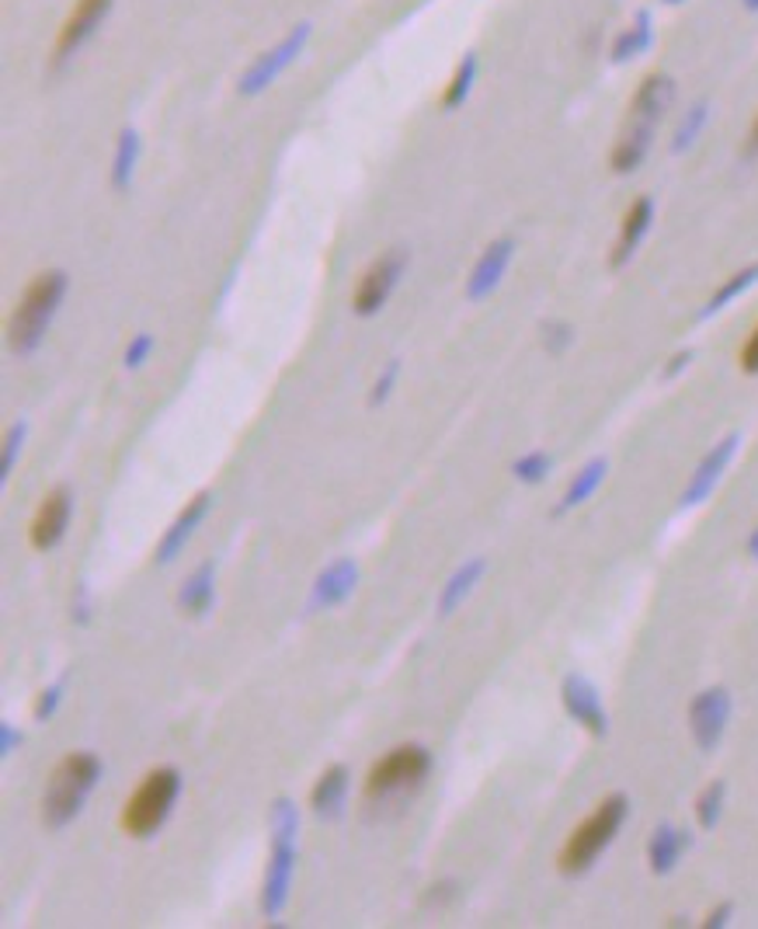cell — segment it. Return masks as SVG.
Masks as SVG:
<instances>
[{
	"label": "cell",
	"instance_id": "21",
	"mask_svg": "<svg viewBox=\"0 0 758 929\" xmlns=\"http://www.w3.org/2000/svg\"><path fill=\"white\" fill-rule=\"evenodd\" d=\"M216 603V561H202L178 588V609L199 619Z\"/></svg>",
	"mask_w": 758,
	"mask_h": 929
},
{
	"label": "cell",
	"instance_id": "17",
	"mask_svg": "<svg viewBox=\"0 0 758 929\" xmlns=\"http://www.w3.org/2000/svg\"><path fill=\"white\" fill-rule=\"evenodd\" d=\"M671 101H675L671 77L668 73H647L644 81L637 84L634 98H630V109H626L623 125H637V129H650V133H655Z\"/></svg>",
	"mask_w": 758,
	"mask_h": 929
},
{
	"label": "cell",
	"instance_id": "6",
	"mask_svg": "<svg viewBox=\"0 0 758 929\" xmlns=\"http://www.w3.org/2000/svg\"><path fill=\"white\" fill-rule=\"evenodd\" d=\"M428 777H432V753L425 745L407 741V745L390 748L386 756H380L370 766L365 784H362V797L370 805L404 801V797L422 790Z\"/></svg>",
	"mask_w": 758,
	"mask_h": 929
},
{
	"label": "cell",
	"instance_id": "41",
	"mask_svg": "<svg viewBox=\"0 0 758 929\" xmlns=\"http://www.w3.org/2000/svg\"><path fill=\"white\" fill-rule=\"evenodd\" d=\"M693 355H696L693 349H683V352H678V355H671V359H668V366L661 370V380H671V376H678V373H683V370H686V366L693 363Z\"/></svg>",
	"mask_w": 758,
	"mask_h": 929
},
{
	"label": "cell",
	"instance_id": "2",
	"mask_svg": "<svg viewBox=\"0 0 758 929\" xmlns=\"http://www.w3.org/2000/svg\"><path fill=\"white\" fill-rule=\"evenodd\" d=\"M104 763L94 753H67L52 766L42 790V825L49 832H60L81 818L91 794L101 784Z\"/></svg>",
	"mask_w": 758,
	"mask_h": 929
},
{
	"label": "cell",
	"instance_id": "4",
	"mask_svg": "<svg viewBox=\"0 0 758 929\" xmlns=\"http://www.w3.org/2000/svg\"><path fill=\"white\" fill-rule=\"evenodd\" d=\"M626 818H630V797L626 794H609L606 801H598V808L567 836L560 857H557V870L564 877L588 874L598 864V857L616 842Z\"/></svg>",
	"mask_w": 758,
	"mask_h": 929
},
{
	"label": "cell",
	"instance_id": "12",
	"mask_svg": "<svg viewBox=\"0 0 758 929\" xmlns=\"http://www.w3.org/2000/svg\"><path fill=\"white\" fill-rule=\"evenodd\" d=\"M73 519V492L67 484H57L52 492H46V498L39 502L32 523H29V539L36 551H52L63 544L67 526Z\"/></svg>",
	"mask_w": 758,
	"mask_h": 929
},
{
	"label": "cell",
	"instance_id": "8",
	"mask_svg": "<svg viewBox=\"0 0 758 929\" xmlns=\"http://www.w3.org/2000/svg\"><path fill=\"white\" fill-rule=\"evenodd\" d=\"M310 36H313V24H310V21L293 24V29L285 32L275 46H269L265 53H257V57H254V63L241 73L237 91H241L244 98L261 94V91H269V88L279 81V77H282L285 70H290V67L300 60V53L306 49Z\"/></svg>",
	"mask_w": 758,
	"mask_h": 929
},
{
	"label": "cell",
	"instance_id": "36",
	"mask_svg": "<svg viewBox=\"0 0 758 929\" xmlns=\"http://www.w3.org/2000/svg\"><path fill=\"white\" fill-rule=\"evenodd\" d=\"M63 704V683H52L36 696V720H49Z\"/></svg>",
	"mask_w": 758,
	"mask_h": 929
},
{
	"label": "cell",
	"instance_id": "34",
	"mask_svg": "<svg viewBox=\"0 0 758 929\" xmlns=\"http://www.w3.org/2000/svg\"><path fill=\"white\" fill-rule=\"evenodd\" d=\"M570 342H574L570 324H564V321H546V324H543V345H546V352L560 355Z\"/></svg>",
	"mask_w": 758,
	"mask_h": 929
},
{
	"label": "cell",
	"instance_id": "9",
	"mask_svg": "<svg viewBox=\"0 0 758 929\" xmlns=\"http://www.w3.org/2000/svg\"><path fill=\"white\" fill-rule=\"evenodd\" d=\"M730 693L724 686H707L693 696L689 704V735L696 741L699 753H714L724 741L727 725H730Z\"/></svg>",
	"mask_w": 758,
	"mask_h": 929
},
{
	"label": "cell",
	"instance_id": "28",
	"mask_svg": "<svg viewBox=\"0 0 758 929\" xmlns=\"http://www.w3.org/2000/svg\"><path fill=\"white\" fill-rule=\"evenodd\" d=\"M755 282H758V262H755V265H748V269H741V272H735V275H730L727 282H720L717 293H714V296H710V303H707V310H703V317H714L717 310H724L730 300H738L745 290H751V286H755Z\"/></svg>",
	"mask_w": 758,
	"mask_h": 929
},
{
	"label": "cell",
	"instance_id": "38",
	"mask_svg": "<svg viewBox=\"0 0 758 929\" xmlns=\"http://www.w3.org/2000/svg\"><path fill=\"white\" fill-rule=\"evenodd\" d=\"M18 745H24V731H18L11 720H4V725H0V756L11 759L18 753Z\"/></svg>",
	"mask_w": 758,
	"mask_h": 929
},
{
	"label": "cell",
	"instance_id": "43",
	"mask_svg": "<svg viewBox=\"0 0 758 929\" xmlns=\"http://www.w3.org/2000/svg\"><path fill=\"white\" fill-rule=\"evenodd\" d=\"M748 557L751 561H758V526L751 529V536H748Z\"/></svg>",
	"mask_w": 758,
	"mask_h": 929
},
{
	"label": "cell",
	"instance_id": "5",
	"mask_svg": "<svg viewBox=\"0 0 758 929\" xmlns=\"http://www.w3.org/2000/svg\"><path fill=\"white\" fill-rule=\"evenodd\" d=\"M181 797V773L174 766H153L125 797L119 825L129 839H150L168 825L174 805Z\"/></svg>",
	"mask_w": 758,
	"mask_h": 929
},
{
	"label": "cell",
	"instance_id": "30",
	"mask_svg": "<svg viewBox=\"0 0 758 929\" xmlns=\"http://www.w3.org/2000/svg\"><path fill=\"white\" fill-rule=\"evenodd\" d=\"M550 471H554V456L546 450H529L512 463V474L522 484H543L546 477H550Z\"/></svg>",
	"mask_w": 758,
	"mask_h": 929
},
{
	"label": "cell",
	"instance_id": "14",
	"mask_svg": "<svg viewBox=\"0 0 758 929\" xmlns=\"http://www.w3.org/2000/svg\"><path fill=\"white\" fill-rule=\"evenodd\" d=\"M362 578V567L355 557H337L331 561L324 572L313 578V588H310V613H324V609H337V606H345L352 599V592Z\"/></svg>",
	"mask_w": 758,
	"mask_h": 929
},
{
	"label": "cell",
	"instance_id": "18",
	"mask_svg": "<svg viewBox=\"0 0 758 929\" xmlns=\"http://www.w3.org/2000/svg\"><path fill=\"white\" fill-rule=\"evenodd\" d=\"M650 223H655V199L637 195L630 205H626L623 223H619V234H616V241L609 248V269H626V265H630V258L644 244Z\"/></svg>",
	"mask_w": 758,
	"mask_h": 929
},
{
	"label": "cell",
	"instance_id": "35",
	"mask_svg": "<svg viewBox=\"0 0 758 929\" xmlns=\"http://www.w3.org/2000/svg\"><path fill=\"white\" fill-rule=\"evenodd\" d=\"M153 355V334H146V331H140L133 342L125 345V355H122V363H125V370H140L146 359Z\"/></svg>",
	"mask_w": 758,
	"mask_h": 929
},
{
	"label": "cell",
	"instance_id": "40",
	"mask_svg": "<svg viewBox=\"0 0 758 929\" xmlns=\"http://www.w3.org/2000/svg\"><path fill=\"white\" fill-rule=\"evenodd\" d=\"M730 916H735V906H730V901H720L717 909H710V912H707V919H703V926H707V929H720V926H727V922H730Z\"/></svg>",
	"mask_w": 758,
	"mask_h": 929
},
{
	"label": "cell",
	"instance_id": "25",
	"mask_svg": "<svg viewBox=\"0 0 758 929\" xmlns=\"http://www.w3.org/2000/svg\"><path fill=\"white\" fill-rule=\"evenodd\" d=\"M140 133L133 125H125L119 140H115V153H112V168H109V182L115 192H129V185H133V178H137V164H140Z\"/></svg>",
	"mask_w": 758,
	"mask_h": 929
},
{
	"label": "cell",
	"instance_id": "15",
	"mask_svg": "<svg viewBox=\"0 0 758 929\" xmlns=\"http://www.w3.org/2000/svg\"><path fill=\"white\" fill-rule=\"evenodd\" d=\"M209 508H213V495H209V492L192 495V498L185 502V508H181V512L174 515V523L161 533V539H156V547H153V561H156V564H171V561H178V554L192 544L195 529L205 523Z\"/></svg>",
	"mask_w": 758,
	"mask_h": 929
},
{
	"label": "cell",
	"instance_id": "13",
	"mask_svg": "<svg viewBox=\"0 0 758 929\" xmlns=\"http://www.w3.org/2000/svg\"><path fill=\"white\" fill-rule=\"evenodd\" d=\"M738 446H741V435L730 432V435L720 438V443H717L707 456H703V460L696 463V471H693V477H689V484H686V492H683V508H696V505H703V502H707V498L717 492V484H720V477L727 474V467H730V460H735Z\"/></svg>",
	"mask_w": 758,
	"mask_h": 929
},
{
	"label": "cell",
	"instance_id": "37",
	"mask_svg": "<svg viewBox=\"0 0 758 929\" xmlns=\"http://www.w3.org/2000/svg\"><path fill=\"white\" fill-rule=\"evenodd\" d=\"M738 363H741V370H745L748 376H755V373H758V324L751 327V334L745 339L741 355H738Z\"/></svg>",
	"mask_w": 758,
	"mask_h": 929
},
{
	"label": "cell",
	"instance_id": "22",
	"mask_svg": "<svg viewBox=\"0 0 758 929\" xmlns=\"http://www.w3.org/2000/svg\"><path fill=\"white\" fill-rule=\"evenodd\" d=\"M484 572H487V561L484 557H474V561H463L456 572L446 578V585H442V592H438V603H435V609H438V616H453L469 596H474V588L481 585V578H484Z\"/></svg>",
	"mask_w": 758,
	"mask_h": 929
},
{
	"label": "cell",
	"instance_id": "11",
	"mask_svg": "<svg viewBox=\"0 0 758 929\" xmlns=\"http://www.w3.org/2000/svg\"><path fill=\"white\" fill-rule=\"evenodd\" d=\"M109 11H112V0H73L70 14L63 18L60 32H57V42H52V53H49L52 67L67 63L77 49L98 32V24L109 18Z\"/></svg>",
	"mask_w": 758,
	"mask_h": 929
},
{
	"label": "cell",
	"instance_id": "1",
	"mask_svg": "<svg viewBox=\"0 0 758 929\" xmlns=\"http://www.w3.org/2000/svg\"><path fill=\"white\" fill-rule=\"evenodd\" d=\"M300 805L293 797H275L272 801V846H269V867L261 881V916L279 922L285 906H290L296 864H300Z\"/></svg>",
	"mask_w": 758,
	"mask_h": 929
},
{
	"label": "cell",
	"instance_id": "42",
	"mask_svg": "<svg viewBox=\"0 0 758 929\" xmlns=\"http://www.w3.org/2000/svg\"><path fill=\"white\" fill-rule=\"evenodd\" d=\"M745 158H758V112H755L748 133H745Z\"/></svg>",
	"mask_w": 758,
	"mask_h": 929
},
{
	"label": "cell",
	"instance_id": "24",
	"mask_svg": "<svg viewBox=\"0 0 758 929\" xmlns=\"http://www.w3.org/2000/svg\"><path fill=\"white\" fill-rule=\"evenodd\" d=\"M606 474H609V460H606V456H595V460H588L585 467L570 477L567 492H564V502L554 508V515H567L570 508H578V505L592 502L598 487H603Z\"/></svg>",
	"mask_w": 758,
	"mask_h": 929
},
{
	"label": "cell",
	"instance_id": "44",
	"mask_svg": "<svg viewBox=\"0 0 758 929\" xmlns=\"http://www.w3.org/2000/svg\"><path fill=\"white\" fill-rule=\"evenodd\" d=\"M745 8H748V11H758V0H745Z\"/></svg>",
	"mask_w": 758,
	"mask_h": 929
},
{
	"label": "cell",
	"instance_id": "26",
	"mask_svg": "<svg viewBox=\"0 0 758 929\" xmlns=\"http://www.w3.org/2000/svg\"><path fill=\"white\" fill-rule=\"evenodd\" d=\"M477 70H481V63H477V53H466V57H463V60L456 63V70H453V77H449V84L442 88V94H438V105L446 109V112L459 109L463 101L469 98V91H474Z\"/></svg>",
	"mask_w": 758,
	"mask_h": 929
},
{
	"label": "cell",
	"instance_id": "31",
	"mask_svg": "<svg viewBox=\"0 0 758 929\" xmlns=\"http://www.w3.org/2000/svg\"><path fill=\"white\" fill-rule=\"evenodd\" d=\"M707 105H693L689 112H686V119L678 122V129H675V143H671V150L675 153H686L696 140H699V133H703V125H707Z\"/></svg>",
	"mask_w": 758,
	"mask_h": 929
},
{
	"label": "cell",
	"instance_id": "19",
	"mask_svg": "<svg viewBox=\"0 0 758 929\" xmlns=\"http://www.w3.org/2000/svg\"><path fill=\"white\" fill-rule=\"evenodd\" d=\"M689 846H693L689 829H678V825H671V821L658 825V829L650 832V839H647V864H650V874H655V877H668L678 864H683V857L689 854Z\"/></svg>",
	"mask_w": 758,
	"mask_h": 929
},
{
	"label": "cell",
	"instance_id": "10",
	"mask_svg": "<svg viewBox=\"0 0 758 929\" xmlns=\"http://www.w3.org/2000/svg\"><path fill=\"white\" fill-rule=\"evenodd\" d=\"M560 704L567 710V717L574 725H582L592 738H606L609 735V714L603 696H598L595 683L582 673H567L560 683Z\"/></svg>",
	"mask_w": 758,
	"mask_h": 929
},
{
	"label": "cell",
	"instance_id": "23",
	"mask_svg": "<svg viewBox=\"0 0 758 929\" xmlns=\"http://www.w3.org/2000/svg\"><path fill=\"white\" fill-rule=\"evenodd\" d=\"M650 143H655V133H647V129H634V125H623V133L616 137V143L609 150V168L616 174H634L647 161Z\"/></svg>",
	"mask_w": 758,
	"mask_h": 929
},
{
	"label": "cell",
	"instance_id": "39",
	"mask_svg": "<svg viewBox=\"0 0 758 929\" xmlns=\"http://www.w3.org/2000/svg\"><path fill=\"white\" fill-rule=\"evenodd\" d=\"M91 619V588L84 582H77L73 592V624H88Z\"/></svg>",
	"mask_w": 758,
	"mask_h": 929
},
{
	"label": "cell",
	"instance_id": "7",
	"mask_svg": "<svg viewBox=\"0 0 758 929\" xmlns=\"http://www.w3.org/2000/svg\"><path fill=\"white\" fill-rule=\"evenodd\" d=\"M411 254L407 248H390L383 254H376L370 269H365L352 290V310L358 317H373L386 306V300L394 296V290L401 286V279L407 272Z\"/></svg>",
	"mask_w": 758,
	"mask_h": 929
},
{
	"label": "cell",
	"instance_id": "33",
	"mask_svg": "<svg viewBox=\"0 0 758 929\" xmlns=\"http://www.w3.org/2000/svg\"><path fill=\"white\" fill-rule=\"evenodd\" d=\"M401 380V359H390V363L380 370L376 383H373V391H370V407H380L390 401V394H394V386Z\"/></svg>",
	"mask_w": 758,
	"mask_h": 929
},
{
	"label": "cell",
	"instance_id": "20",
	"mask_svg": "<svg viewBox=\"0 0 758 929\" xmlns=\"http://www.w3.org/2000/svg\"><path fill=\"white\" fill-rule=\"evenodd\" d=\"M348 790H352V769L342 766V763H334L327 766L317 784H313L310 790V808L317 818H337L345 811L348 805Z\"/></svg>",
	"mask_w": 758,
	"mask_h": 929
},
{
	"label": "cell",
	"instance_id": "27",
	"mask_svg": "<svg viewBox=\"0 0 758 929\" xmlns=\"http://www.w3.org/2000/svg\"><path fill=\"white\" fill-rule=\"evenodd\" d=\"M647 46H650V18H647V14H637V21L630 24V29H623V32L613 39L609 53H613L616 63H626V60L640 57Z\"/></svg>",
	"mask_w": 758,
	"mask_h": 929
},
{
	"label": "cell",
	"instance_id": "16",
	"mask_svg": "<svg viewBox=\"0 0 758 929\" xmlns=\"http://www.w3.org/2000/svg\"><path fill=\"white\" fill-rule=\"evenodd\" d=\"M512 258H515V241H512V238L491 241V244L481 251V258L474 262V269H469V275H466V300H469V303H484L494 290H498L502 279L508 275Z\"/></svg>",
	"mask_w": 758,
	"mask_h": 929
},
{
	"label": "cell",
	"instance_id": "45",
	"mask_svg": "<svg viewBox=\"0 0 758 929\" xmlns=\"http://www.w3.org/2000/svg\"><path fill=\"white\" fill-rule=\"evenodd\" d=\"M668 4H683V0H668Z\"/></svg>",
	"mask_w": 758,
	"mask_h": 929
},
{
	"label": "cell",
	"instance_id": "32",
	"mask_svg": "<svg viewBox=\"0 0 758 929\" xmlns=\"http://www.w3.org/2000/svg\"><path fill=\"white\" fill-rule=\"evenodd\" d=\"M24 438H29V425L24 422H14L8 432H4V456H0V481H11L14 467H18V456L24 450Z\"/></svg>",
	"mask_w": 758,
	"mask_h": 929
},
{
	"label": "cell",
	"instance_id": "3",
	"mask_svg": "<svg viewBox=\"0 0 758 929\" xmlns=\"http://www.w3.org/2000/svg\"><path fill=\"white\" fill-rule=\"evenodd\" d=\"M67 290H70V275L63 269H46L24 286L21 300L14 303L8 317V349L18 359L42 349L46 331L67 300Z\"/></svg>",
	"mask_w": 758,
	"mask_h": 929
},
{
	"label": "cell",
	"instance_id": "29",
	"mask_svg": "<svg viewBox=\"0 0 758 929\" xmlns=\"http://www.w3.org/2000/svg\"><path fill=\"white\" fill-rule=\"evenodd\" d=\"M724 805H727V784L724 780H714L699 790L696 797V821H699V829H717V821L724 815Z\"/></svg>",
	"mask_w": 758,
	"mask_h": 929
}]
</instances>
